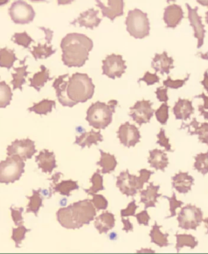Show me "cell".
Segmentation results:
<instances>
[{
    "label": "cell",
    "instance_id": "6da1fadb",
    "mask_svg": "<svg viewBox=\"0 0 208 254\" xmlns=\"http://www.w3.org/2000/svg\"><path fill=\"white\" fill-rule=\"evenodd\" d=\"M94 43L89 37L78 33H71L63 37L60 43L62 61L69 68H80L88 61Z\"/></svg>",
    "mask_w": 208,
    "mask_h": 254
},
{
    "label": "cell",
    "instance_id": "7a4b0ae2",
    "mask_svg": "<svg viewBox=\"0 0 208 254\" xmlns=\"http://www.w3.org/2000/svg\"><path fill=\"white\" fill-rule=\"evenodd\" d=\"M96 213L91 200L86 199L59 209L56 213L57 220L66 229H79L84 225L90 224Z\"/></svg>",
    "mask_w": 208,
    "mask_h": 254
},
{
    "label": "cell",
    "instance_id": "3957f363",
    "mask_svg": "<svg viewBox=\"0 0 208 254\" xmlns=\"http://www.w3.org/2000/svg\"><path fill=\"white\" fill-rule=\"evenodd\" d=\"M95 86L86 73H76L68 80L67 95L73 102L86 103L95 94Z\"/></svg>",
    "mask_w": 208,
    "mask_h": 254
},
{
    "label": "cell",
    "instance_id": "277c9868",
    "mask_svg": "<svg viewBox=\"0 0 208 254\" xmlns=\"http://www.w3.org/2000/svg\"><path fill=\"white\" fill-rule=\"evenodd\" d=\"M117 100H111L108 104L97 101L91 105L87 110L86 121L95 129H104L112 122V115L117 107Z\"/></svg>",
    "mask_w": 208,
    "mask_h": 254
},
{
    "label": "cell",
    "instance_id": "5b68a950",
    "mask_svg": "<svg viewBox=\"0 0 208 254\" xmlns=\"http://www.w3.org/2000/svg\"><path fill=\"white\" fill-rule=\"evenodd\" d=\"M139 174L140 176L138 177L136 175H130L129 170H126L117 176L116 187L120 189L122 194L127 196L135 195L138 190L143 189L144 184L149 181L151 176L154 175V172L143 169L139 170Z\"/></svg>",
    "mask_w": 208,
    "mask_h": 254
},
{
    "label": "cell",
    "instance_id": "8992f818",
    "mask_svg": "<svg viewBox=\"0 0 208 254\" xmlns=\"http://www.w3.org/2000/svg\"><path fill=\"white\" fill-rule=\"evenodd\" d=\"M126 30L136 39H143L150 34V21L147 14L135 8L130 10L125 20Z\"/></svg>",
    "mask_w": 208,
    "mask_h": 254
},
{
    "label": "cell",
    "instance_id": "52a82bcc",
    "mask_svg": "<svg viewBox=\"0 0 208 254\" xmlns=\"http://www.w3.org/2000/svg\"><path fill=\"white\" fill-rule=\"evenodd\" d=\"M25 161L18 155L8 156L0 162V184H8L18 181L25 172Z\"/></svg>",
    "mask_w": 208,
    "mask_h": 254
},
{
    "label": "cell",
    "instance_id": "ba28073f",
    "mask_svg": "<svg viewBox=\"0 0 208 254\" xmlns=\"http://www.w3.org/2000/svg\"><path fill=\"white\" fill-rule=\"evenodd\" d=\"M204 220V213L199 207L187 204L181 209L177 216L178 227L181 229L196 231Z\"/></svg>",
    "mask_w": 208,
    "mask_h": 254
},
{
    "label": "cell",
    "instance_id": "9c48e42d",
    "mask_svg": "<svg viewBox=\"0 0 208 254\" xmlns=\"http://www.w3.org/2000/svg\"><path fill=\"white\" fill-rule=\"evenodd\" d=\"M9 15L15 24L26 25L34 21L36 13L31 5L23 0H16L10 7Z\"/></svg>",
    "mask_w": 208,
    "mask_h": 254
},
{
    "label": "cell",
    "instance_id": "30bf717a",
    "mask_svg": "<svg viewBox=\"0 0 208 254\" xmlns=\"http://www.w3.org/2000/svg\"><path fill=\"white\" fill-rule=\"evenodd\" d=\"M126 68V62L120 55H109L103 61V74L111 79L121 77Z\"/></svg>",
    "mask_w": 208,
    "mask_h": 254
},
{
    "label": "cell",
    "instance_id": "8fae6325",
    "mask_svg": "<svg viewBox=\"0 0 208 254\" xmlns=\"http://www.w3.org/2000/svg\"><path fill=\"white\" fill-rule=\"evenodd\" d=\"M152 105L153 104L150 100L138 101L130 108L129 116L139 126L149 123L155 113L154 109H152Z\"/></svg>",
    "mask_w": 208,
    "mask_h": 254
},
{
    "label": "cell",
    "instance_id": "7c38bea8",
    "mask_svg": "<svg viewBox=\"0 0 208 254\" xmlns=\"http://www.w3.org/2000/svg\"><path fill=\"white\" fill-rule=\"evenodd\" d=\"M36 152L35 143L30 138L16 139L7 148V156L18 155L24 161L32 158Z\"/></svg>",
    "mask_w": 208,
    "mask_h": 254
},
{
    "label": "cell",
    "instance_id": "4fadbf2b",
    "mask_svg": "<svg viewBox=\"0 0 208 254\" xmlns=\"http://www.w3.org/2000/svg\"><path fill=\"white\" fill-rule=\"evenodd\" d=\"M97 7L102 11L104 17L113 22L115 18L124 15V0H95Z\"/></svg>",
    "mask_w": 208,
    "mask_h": 254
},
{
    "label": "cell",
    "instance_id": "5bb4252c",
    "mask_svg": "<svg viewBox=\"0 0 208 254\" xmlns=\"http://www.w3.org/2000/svg\"><path fill=\"white\" fill-rule=\"evenodd\" d=\"M117 136L120 143L127 148L134 147L140 142L141 134L138 127L129 123H124L119 127Z\"/></svg>",
    "mask_w": 208,
    "mask_h": 254
},
{
    "label": "cell",
    "instance_id": "9a60e30c",
    "mask_svg": "<svg viewBox=\"0 0 208 254\" xmlns=\"http://www.w3.org/2000/svg\"><path fill=\"white\" fill-rule=\"evenodd\" d=\"M186 7L188 9V19L190 21V25L194 28L195 38L198 39L197 48H201L202 46L204 45L206 30L202 23L201 16L198 13L199 8L198 7L193 8L189 3H186Z\"/></svg>",
    "mask_w": 208,
    "mask_h": 254
},
{
    "label": "cell",
    "instance_id": "2e32d148",
    "mask_svg": "<svg viewBox=\"0 0 208 254\" xmlns=\"http://www.w3.org/2000/svg\"><path fill=\"white\" fill-rule=\"evenodd\" d=\"M99 13L100 11L95 10V8L88 9L80 14V16L77 19H75L74 21L71 22V25L74 26L79 25L80 27L94 30L95 28L98 27L100 25V23L102 22V19L98 16Z\"/></svg>",
    "mask_w": 208,
    "mask_h": 254
},
{
    "label": "cell",
    "instance_id": "e0dca14e",
    "mask_svg": "<svg viewBox=\"0 0 208 254\" xmlns=\"http://www.w3.org/2000/svg\"><path fill=\"white\" fill-rule=\"evenodd\" d=\"M67 77H68V73L59 76L56 79L54 80L52 86L55 90L57 99L59 100V102L63 106L72 108L77 104L73 102L67 95V86H68V80H66Z\"/></svg>",
    "mask_w": 208,
    "mask_h": 254
},
{
    "label": "cell",
    "instance_id": "ac0fdd59",
    "mask_svg": "<svg viewBox=\"0 0 208 254\" xmlns=\"http://www.w3.org/2000/svg\"><path fill=\"white\" fill-rule=\"evenodd\" d=\"M183 18L184 11L179 5H169L164 9L163 21L167 28L175 29Z\"/></svg>",
    "mask_w": 208,
    "mask_h": 254
},
{
    "label": "cell",
    "instance_id": "d6986e66",
    "mask_svg": "<svg viewBox=\"0 0 208 254\" xmlns=\"http://www.w3.org/2000/svg\"><path fill=\"white\" fill-rule=\"evenodd\" d=\"M174 60L172 57H168L166 52H163L162 54L156 53L155 57L152 60V67L154 68L156 72H159L161 74H169L170 70L174 68L173 65Z\"/></svg>",
    "mask_w": 208,
    "mask_h": 254
},
{
    "label": "cell",
    "instance_id": "ffe728a7",
    "mask_svg": "<svg viewBox=\"0 0 208 254\" xmlns=\"http://www.w3.org/2000/svg\"><path fill=\"white\" fill-rule=\"evenodd\" d=\"M38 166L43 173L52 174L54 169L57 168L56 161L53 152L48 149H44L39 152V154L35 158Z\"/></svg>",
    "mask_w": 208,
    "mask_h": 254
},
{
    "label": "cell",
    "instance_id": "44dd1931",
    "mask_svg": "<svg viewBox=\"0 0 208 254\" xmlns=\"http://www.w3.org/2000/svg\"><path fill=\"white\" fill-rule=\"evenodd\" d=\"M172 187L173 189L181 194H186L191 190L195 184V179L189 175L187 172H180L172 177Z\"/></svg>",
    "mask_w": 208,
    "mask_h": 254
},
{
    "label": "cell",
    "instance_id": "7402d4cb",
    "mask_svg": "<svg viewBox=\"0 0 208 254\" xmlns=\"http://www.w3.org/2000/svg\"><path fill=\"white\" fill-rule=\"evenodd\" d=\"M185 128H194V130L188 132L190 135H198L199 140L203 143H206L208 146V123H199L196 118H193L192 122L190 124L181 123L180 129Z\"/></svg>",
    "mask_w": 208,
    "mask_h": 254
},
{
    "label": "cell",
    "instance_id": "603a6c76",
    "mask_svg": "<svg viewBox=\"0 0 208 254\" xmlns=\"http://www.w3.org/2000/svg\"><path fill=\"white\" fill-rule=\"evenodd\" d=\"M160 189V186H155L153 183H150L149 186L147 187L146 190H141V203H143L145 205L144 209H147L151 207L156 206V203L158 202L157 199L161 196V194H158V190Z\"/></svg>",
    "mask_w": 208,
    "mask_h": 254
},
{
    "label": "cell",
    "instance_id": "cb8c5ba5",
    "mask_svg": "<svg viewBox=\"0 0 208 254\" xmlns=\"http://www.w3.org/2000/svg\"><path fill=\"white\" fill-rule=\"evenodd\" d=\"M172 111L177 120L186 121L190 119V116L195 113V109L193 107L192 101L179 98Z\"/></svg>",
    "mask_w": 208,
    "mask_h": 254
},
{
    "label": "cell",
    "instance_id": "d4e9b609",
    "mask_svg": "<svg viewBox=\"0 0 208 254\" xmlns=\"http://www.w3.org/2000/svg\"><path fill=\"white\" fill-rule=\"evenodd\" d=\"M150 157L148 163L152 168L157 170L164 171L168 166V159L164 151L159 149L151 150L149 152Z\"/></svg>",
    "mask_w": 208,
    "mask_h": 254
},
{
    "label": "cell",
    "instance_id": "484cf974",
    "mask_svg": "<svg viewBox=\"0 0 208 254\" xmlns=\"http://www.w3.org/2000/svg\"><path fill=\"white\" fill-rule=\"evenodd\" d=\"M104 137L100 131H95L94 129L89 132H84L80 136L76 137L75 144L79 145L82 148H91V146L95 144L98 145L99 142H102Z\"/></svg>",
    "mask_w": 208,
    "mask_h": 254
},
{
    "label": "cell",
    "instance_id": "4316f807",
    "mask_svg": "<svg viewBox=\"0 0 208 254\" xmlns=\"http://www.w3.org/2000/svg\"><path fill=\"white\" fill-rule=\"evenodd\" d=\"M115 216L109 212H104L95 218V227L100 234L107 233L115 227Z\"/></svg>",
    "mask_w": 208,
    "mask_h": 254
},
{
    "label": "cell",
    "instance_id": "83f0119b",
    "mask_svg": "<svg viewBox=\"0 0 208 254\" xmlns=\"http://www.w3.org/2000/svg\"><path fill=\"white\" fill-rule=\"evenodd\" d=\"M79 186L77 181L73 180H66L62 181L58 184L52 182L50 187V195H54L55 192H59L60 195L65 196H70V193L72 190H78Z\"/></svg>",
    "mask_w": 208,
    "mask_h": 254
},
{
    "label": "cell",
    "instance_id": "f1b7e54d",
    "mask_svg": "<svg viewBox=\"0 0 208 254\" xmlns=\"http://www.w3.org/2000/svg\"><path fill=\"white\" fill-rule=\"evenodd\" d=\"M25 61H26V57L21 62V64H23L22 66L18 68H13L15 73H11L13 79L11 82V84L13 86V91L16 89H20L21 91H23L22 86L26 82L25 77L30 73L27 71L28 65L25 64Z\"/></svg>",
    "mask_w": 208,
    "mask_h": 254
},
{
    "label": "cell",
    "instance_id": "f546056e",
    "mask_svg": "<svg viewBox=\"0 0 208 254\" xmlns=\"http://www.w3.org/2000/svg\"><path fill=\"white\" fill-rule=\"evenodd\" d=\"M101 158L98 161V166H101L102 174H111L115 170L117 166V161L114 155L110 154L108 152H105L103 150H100Z\"/></svg>",
    "mask_w": 208,
    "mask_h": 254
},
{
    "label": "cell",
    "instance_id": "4dcf8cb0",
    "mask_svg": "<svg viewBox=\"0 0 208 254\" xmlns=\"http://www.w3.org/2000/svg\"><path fill=\"white\" fill-rule=\"evenodd\" d=\"M50 80L52 78L50 77L49 69L46 68V66L41 65V71L35 73L33 77L30 78V86L34 87L37 91H40L44 85Z\"/></svg>",
    "mask_w": 208,
    "mask_h": 254
},
{
    "label": "cell",
    "instance_id": "1f68e13d",
    "mask_svg": "<svg viewBox=\"0 0 208 254\" xmlns=\"http://www.w3.org/2000/svg\"><path fill=\"white\" fill-rule=\"evenodd\" d=\"M55 53H56V49L52 48V46L48 42H46L45 44L39 43L38 45L34 46L33 49L30 50V53L33 55V57L36 61L48 59Z\"/></svg>",
    "mask_w": 208,
    "mask_h": 254
},
{
    "label": "cell",
    "instance_id": "d6a6232c",
    "mask_svg": "<svg viewBox=\"0 0 208 254\" xmlns=\"http://www.w3.org/2000/svg\"><path fill=\"white\" fill-rule=\"evenodd\" d=\"M161 227L162 226H158L157 222H155V225L152 227V231L150 232V237L152 239V243L156 244L160 248L167 247L170 245L167 240L169 235L168 233H162L160 231Z\"/></svg>",
    "mask_w": 208,
    "mask_h": 254
},
{
    "label": "cell",
    "instance_id": "836d02e7",
    "mask_svg": "<svg viewBox=\"0 0 208 254\" xmlns=\"http://www.w3.org/2000/svg\"><path fill=\"white\" fill-rule=\"evenodd\" d=\"M55 101L54 100H48L44 99L39 103H35L33 106L29 108V111L34 112L35 114L39 115H47L51 112H52V109L55 108Z\"/></svg>",
    "mask_w": 208,
    "mask_h": 254
},
{
    "label": "cell",
    "instance_id": "e575fe53",
    "mask_svg": "<svg viewBox=\"0 0 208 254\" xmlns=\"http://www.w3.org/2000/svg\"><path fill=\"white\" fill-rule=\"evenodd\" d=\"M16 61L17 57L13 50L7 48L0 49V67L11 69Z\"/></svg>",
    "mask_w": 208,
    "mask_h": 254
},
{
    "label": "cell",
    "instance_id": "d590c367",
    "mask_svg": "<svg viewBox=\"0 0 208 254\" xmlns=\"http://www.w3.org/2000/svg\"><path fill=\"white\" fill-rule=\"evenodd\" d=\"M27 199L29 200V204L26 213H34L35 215L38 216V212L43 206V197L40 190H33V195L27 196Z\"/></svg>",
    "mask_w": 208,
    "mask_h": 254
},
{
    "label": "cell",
    "instance_id": "8d00e7d4",
    "mask_svg": "<svg viewBox=\"0 0 208 254\" xmlns=\"http://www.w3.org/2000/svg\"><path fill=\"white\" fill-rule=\"evenodd\" d=\"M175 236L177 238L176 250H177V252H179L185 246L190 247V249L193 250L199 245V242L196 241L195 236H193L192 235H187V234L179 235L178 233H177Z\"/></svg>",
    "mask_w": 208,
    "mask_h": 254
},
{
    "label": "cell",
    "instance_id": "74e56055",
    "mask_svg": "<svg viewBox=\"0 0 208 254\" xmlns=\"http://www.w3.org/2000/svg\"><path fill=\"white\" fill-rule=\"evenodd\" d=\"M12 99L11 87L4 82H0V109L8 106Z\"/></svg>",
    "mask_w": 208,
    "mask_h": 254
},
{
    "label": "cell",
    "instance_id": "f35d334b",
    "mask_svg": "<svg viewBox=\"0 0 208 254\" xmlns=\"http://www.w3.org/2000/svg\"><path fill=\"white\" fill-rule=\"evenodd\" d=\"M91 182L92 183V187L89 189H84L88 195H93L100 190H104V178L100 175V170H98L97 172L94 174L91 177Z\"/></svg>",
    "mask_w": 208,
    "mask_h": 254
},
{
    "label": "cell",
    "instance_id": "ab89813d",
    "mask_svg": "<svg viewBox=\"0 0 208 254\" xmlns=\"http://www.w3.org/2000/svg\"><path fill=\"white\" fill-rule=\"evenodd\" d=\"M195 163L194 165L195 170L201 173L203 175L208 174V152L199 153L195 156Z\"/></svg>",
    "mask_w": 208,
    "mask_h": 254
},
{
    "label": "cell",
    "instance_id": "60d3db41",
    "mask_svg": "<svg viewBox=\"0 0 208 254\" xmlns=\"http://www.w3.org/2000/svg\"><path fill=\"white\" fill-rule=\"evenodd\" d=\"M11 41L17 45L22 46L24 48H30V44L34 43V40L26 32H23L14 34L13 36L11 37Z\"/></svg>",
    "mask_w": 208,
    "mask_h": 254
},
{
    "label": "cell",
    "instance_id": "b9f144b4",
    "mask_svg": "<svg viewBox=\"0 0 208 254\" xmlns=\"http://www.w3.org/2000/svg\"><path fill=\"white\" fill-rule=\"evenodd\" d=\"M31 230L27 229L25 226L21 225L18 226L17 228H12V236L11 239L13 240L16 244V248L20 247L21 242L25 239V235L27 232H30Z\"/></svg>",
    "mask_w": 208,
    "mask_h": 254
},
{
    "label": "cell",
    "instance_id": "7bdbcfd3",
    "mask_svg": "<svg viewBox=\"0 0 208 254\" xmlns=\"http://www.w3.org/2000/svg\"><path fill=\"white\" fill-rule=\"evenodd\" d=\"M162 197L164 198V199H167V200L169 201L170 215L167 216L166 218H172V217H175L176 214H177L176 210H177V209H178V208H180V207L183 205L184 202L177 200V196H176L175 192L172 193V197H168V196H166V195H162Z\"/></svg>",
    "mask_w": 208,
    "mask_h": 254
},
{
    "label": "cell",
    "instance_id": "ee69618b",
    "mask_svg": "<svg viewBox=\"0 0 208 254\" xmlns=\"http://www.w3.org/2000/svg\"><path fill=\"white\" fill-rule=\"evenodd\" d=\"M168 109H169V106L167 105V103H164L156 111V119L162 125L167 124V120L169 118Z\"/></svg>",
    "mask_w": 208,
    "mask_h": 254
},
{
    "label": "cell",
    "instance_id": "f6af8a7d",
    "mask_svg": "<svg viewBox=\"0 0 208 254\" xmlns=\"http://www.w3.org/2000/svg\"><path fill=\"white\" fill-rule=\"evenodd\" d=\"M190 74L188 73L187 77L184 79L172 80L170 77H167V79L164 80L163 82V86L167 88L179 89L182 87L190 78Z\"/></svg>",
    "mask_w": 208,
    "mask_h": 254
},
{
    "label": "cell",
    "instance_id": "bcb514c9",
    "mask_svg": "<svg viewBox=\"0 0 208 254\" xmlns=\"http://www.w3.org/2000/svg\"><path fill=\"white\" fill-rule=\"evenodd\" d=\"M93 199L91 200V202L93 203L94 206L97 211L100 210H105L108 206V201L106 198L104 197L103 195H98V194H93Z\"/></svg>",
    "mask_w": 208,
    "mask_h": 254
},
{
    "label": "cell",
    "instance_id": "7dc6e473",
    "mask_svg": "<svg viewBox=\"0 0 208 254\" xmlns=\"http://www.w3.org/2000/svg\"><path fill=\"white\" fill-rule=\"evenodd\" d=\"M157 138H158L157 144L160 145L161 147H163L167 152H173L171 144L169 143V138L166 137L165 130L163 128H161L160 131L157 134Z\"/></svg>",
    "mask_w": 208,
    "mask_h": 254
},
{
    "label": "cell",
    "instance_id": "c3c4849f",
    "mask_svg": "<svg viewBox=\"0 0 208 254\" xmlns=\"http://www.w3.org/2000/svg\"><path fill=\"white\" fill-rule=\"evenodd\" d=\"M11 210V218L13 220L14 224L16 226H21L24 223V218H23L22 213L24 211V208H13L11 206L10 208Z\"/></svg>",
    "mask_w": 208,
    "mask_h": 254
},
{
    "label": "cell",
    "instance_id": "681fc988",
    "mask_svg": "<svg viewBox=\"0 0 208 254\" xmlns=\"http://www.w3.org/2000/svg\"><path fill=\"white\" fill-rule=\"evenodd\" d=\"M145 82L147 86H152L159 82V77L156 73H151L150 72H147L145 75L142 78L138 80V82Z\"/></svg>",
    "mask_w": 208,
    "mask_h": 254
},
{
    "label": "cell",
    "instance_id": "f907efd6",
    "mask_svg": "<svg viewBox=\"0 0 208 254\" xmlns=\"http://www.w3.org/2000/svg\"><path fill=\"white\" fill-rule=\"evenodd\" d=\"M138 206L136 204L135 200H132L129 203V205L127 207L126 209H122L120 211V216L121 218H125V217H130V216L135 215L136 210L138 209Z\"/></svg>",
    "mask_w": 208,
    "mask_h": 254
},
{
    "label": "cell",
    "instance_id": "816d5d0a",
    "mask_svg": "<svg viewBox=\"0 0 208 254\" xmlns=\"http://www.w3.org/2000/svg\"><path fill=\"white\" fill-rule=\"evenodd\" d=\"M134 217H136V218H137L138 224L144 225V226H147V227L149 226V221L151 219V217L148 214L147 209L143 210L141 213H138V214H135Z\"/></svg>",
    "mask_w": 208,
    "mask_h": 254
},
{
    "label": "cell",
    "instance_id": "f5cc1de1",
    "mask_svg": "<svg viewBox=\"0 0 208 254\" xmlns=\"http://www.w3.org/2000/svg\"><path fill=\"white\" fill-rule=\"evenodd\" d=\"M156 96L158 101L163 103H167L168 100V96H167V88H163V87H158L156 89Z\"/></svg>",
    "mask_w": 208,
    "mask_h": 254
},
{
    "label": "cell",
    "instance_id": "db71d44e",
    "mask_svg": "<svg viewBox=\"0 0 208 254\" xmlns=\"http://www.w3.org/2000/svg\"><path fill=\"white\" fill-rule=\"evenodd\" d=\"M123 224H124V227H123V231H125V232H132L134 230V226L132 224L129 218L125 219V218H122Z\"/></svg>",
    "mask_w": 208,
    "mask_h": 254
},
{
    "label": "cell",
    "instance_id": "11a10c76",
    "mask_svg": "<svg viewBox=\"0 0 208 254\" xmlns=\"http://www.w3.org/2000/svg\"><path fill=\"white\" fill-rule=\"evenodd\" d=\"M40 30H43L44 32V34L46 35V42H48V43H52V38H53V31L50 29H48V28L45 27H40L39 28Z\"/></svg>",
    "mask_w": 208,
    "mask_h": 254
},
{
    "label": "cell",
    "instance_id": "9f6ffc18",
    "mask_svg": "<svg viewBox=\"0 0 208 254\" xmlns=\"http://www.w3.org/2000/svg\"><path fill=\"white\" fill-rule=\"evenodd\" d=\"M201 84L204 86L205 90L208 92V70L205 71L204 75V80L201 81Z\"/></svg>",
    "mask_w": 208,
    "mask_h": 254
},
{
    "label": "cell",
    "instance_id": "6f0895ef",
    "mask_svg": "<svg viewBox=\"0 0 208 254\" xmlns=\"http://www.w3.org/2000/svg\"><path fill=\"white\" fill-rule=\"evenodd\" d=\"M195 98H201V99H203L204 101V105L203 106H204V109H208V96H207L204 93H202L201 95H196V96H195Z\"/></svg>",
    "mask_w": 208,
    "mask_h": 254
},
{
    "label": "cell",
    "instance_id": "680465c9",
    "mask_svg": "<svg viewBox=\"0 0 208 254\" xmlns=\"http://www.w3.org/2000/svg\"><path fill=\"white\" fill-rule=\"evenodd\" d=\"M199 111L200 112V115L204 117L206 120H208V111H206V109H204L203 105H199Z\"/></svg>",
    "mask_w": 208,
    "mask_h": 254
},
{
    "label": "cell",
    "instance_id": "91938a15",
    "mask_svg": "<svg viewBox=\"0 0 208 254\" xmlns=\"http://www.w3.org/2000/svg\"><path fill=\"white\" fill-rule=\"evenodd\" d=\"M74 0H57V3L59 5L70 4Z\"/></svg>",
    "mask_w": 208,
    "mask_h": 254
},
{
    "label": "cell",
    "instance_id": "94428289",
    "mask_svg": "<svg viewBox=\"0 0 208 254\" xmlns=\"http://www.w3.org/2000/svg\"><path fill=\"white\" fill-rule=\"evenodd\" d=\"M199 4L204 7H208V0H196Z\"/></svg>",
    "mask_w": 208,
    "mask_h": 254
},
{
    "label": "cell",
    "instance_id": "6125c7cd",
    "mask_svg": "<svg viewBox=\"0 0 208 254\" xmlns=\"http://www.w3.org/2000/svg\"><path fill=\"white\" fill-rule=\"evenodd\" d=\"M10 0H0V7L3 6V5L7 4V2H9Z\"/></svg>",
    "mask_w": 208,
    "mask_h": 254
},
{
    "label": "cell",
    "instance_id": "be15d7a7",
    "mask_svg": "<svg viewBox=\"0 0 208 254\" xmlns=\"http://www.w3.org/2000/svg\"><path fill=\"white\" fill-rule=\"evenodd\" d=\"M203 222L207 225V228H208V232H206L207 235H208V218H205L203 220Z\"/></svg>",
    "mask_w": 208,
    "mask_h": 254
},
{
    "label": "cell",
    "instance_id": "e7e4bbea",
    "mask_svg": "<svg viewBox=\"0 0 208 254\" xmlns=\"http://www.w3.org/2000/svg\"><path fill=\"white\" fill-rule=\"evenodd\" d=\"M32 2H46V0H30Z\"/></svg>",
    "mask_w": 208,
    "mask_h": 254
},
{
    "label": "cell",
    "instance_id": "03108f58",
    "mask_svg": "<svg viewBox=\"0 0 208 254\" xmlns=\"http://www.w3.org/2000/svg\"><path fill=\"white\" fill-rule=\"evenodd\" d=\"M206 22L208 25V11L206 12Z\"/></svg>",
    "mask_w": 208,
    "mask_h": 254
},
{
    "label": "cell",
    "instance_id": "003e7915",
    "mask_svg": "<svg viewBox=\"0 0 208 254\" xmlns=\"http://www.w3.org/2000/svg\"><path fill=\"white\" fill-rule=\"evenodd\" d=\"M175 0H167V2L169 3L170 2H174Z\"/></svg>",
    "mask_w": 208,
    "mask_h": 254
}]
</instances>
